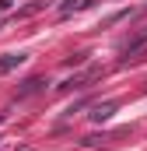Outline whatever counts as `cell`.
<instances>
[{
  "instance_id": "2",
  "label": "cell",
  "mask_w": 147,
  "mask_h": 151,
  "mask_svg": "<svg viewBox=\"0 0 147 151\" xmlns=\"http://www.w3.org/2000/svg\"><path fill=\"white\" fill-rule=\"evenodd\" d=\"M25 60H28L25 53H4V56H0V74L14 70V67H18V63H25Z\"/></svg>"
},
{
  "instance_id": "6",
  "label": "cell",
  "mask_w": 147,
  "mask_h": 151,
  "mask_svg": "<svg viewBox=\"0 0 147 151\" xmlns=\"http://www.w3.org/2000/svg\"><path fill=\"white\" fill-rule=\"evenodd\" d=\"M0 119H4V116H0Z\"/></svg>"
},
{
  "instance_id": "4",
  "label": "cell",
  "mask_w": 147,
  "mask_h": 151,
  "mask_svg": "<svg viewBox=\"0 0 147 151\" xmlns=\"http://www.w3.org/2000/svg\"><path fill=\"white\" fill-rule=\"evenodd\" d=\"M91 4H95V0H67V4L60 7V14L67 18V14H74V11H84V7H91Z\"/></svg>"
},
{
  "instance_id": "5",
  "label": "cell",
  "mask_w": 147,
  "mask_h": 151,
  "mask_svg": "<svg viewBox=\"0 0 147 151\" xmlns=\"http://www.w3.org/2000/svg\"><path fill=\"white\" fill-rule=\"evenodd\" d=\"M42 88V77H32V81H25V88L18 91V99H25V95H32V91H39Z\"/></svg>"
},
{
  "instance_id": "1",
  "label": "cell",
  "mask_w": 147,
  "mask_h": 151,
  "mask_svg": "<svg viewBox=\"0 0 147 151\" xmlns=\"http://www.w3.org/2000/svg\"><path fill=\"white\" fill-rule=\"evenodd\" d=\"M147 49V28L140 32V35H133L126 46H123V63H130V60H137V53H144Z\"/></svg>"
},
{
  "instance_id": "3",
  "label": "cell",
  "mask_w": 147,
  "mask_h": 151,
  "mask_svg": "<svg viewBox=\"0 0 147 151\" xmlns=\"http://www.w3.org/2000/svg\"><path fill=\"white\" fill-rule=\"evenodd\" d=\"M112 113H116V102H102V106H95V109H91V119H95V123H105Z\"/></svg>"
}]
</instances>
